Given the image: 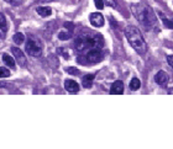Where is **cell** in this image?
<instances>
[{"mask_svg":"<svg viewBox=\"0 0 173 149\" xmlns=\"http://www.w3.org/2000/svg\"><path fill=\"white\" fill-rule=\"evenodd\" d=\"M131 11L135 17L147 31H156V32L159 31L157 16L150 6L143 5V4H132Z\"/></svg>","mask_w":173,"mask_h":149,"instance_id":"1","label":"cell"},{"mask_svg":"<svg viewBox=\"0 0 173 149\" xmlns=\"http://www.w3.org/2000/svg\"><path fill=\"white\" fill-rule=\"evenodd\" d=\"M125 36H126L129 43L131 44V47L134 48L138 54L145 56L147 53V43L143 40L142 33L140 32V30L137 27L127 26L125 28Z\"/></svg>","mask_w":173,"mask_h":149,"instance_id":"2","label":"cell"},{"mask_svg":"<svg viewBox=\"0 0 173 149\" xmlns=\"http://www.w3.org/2000/svg\"><path fill=\"white\" fill-rule=\"evenodd\" d=\"M104 44L103 37L100 35H92V33H83L78 36L76 40V48L80 53L90 49V48H101Z\"/></svg>","mask_w":173,"mask_h":149,"instance_id":"3","label":"cell"},{"mask_svg":"<svg viewBox=\"0 0 173 149\" xmlns=\"http://www.w3.org/2000/svg\"><path fill=\"white\" fill-rule=\"evenodd\" d=\"M104 58L100 48H90L83 52V56L78 57V62L82 64H95L101 62Z\"/></svg>","mask_w":173,"mask_h":149,"instance_id":"4","label":"cell"},{"mask_svg":"<svg viewBox=\"0 0 173 149\" xmlns=\"http://www.w3.org/2000/svg\"><path fill=\"white\" fill-rule=\"evenodd\" d=\"M26 52L29 56L31 57H40L42 54V48H41V44H40L34 37H29L27 38V42H26Z\"/></svg>","mask_w":173,"mask_h":149,"instance_id":"5","label":"cell"},{"mask_svg":"<svg viewBox=\"0 0 173 149\" xmlns=\"http://www.w3.org/2000/svg\"><path fill=\"white\" fill-rule=\"evenodd\" d=\"M11 52L14 54V58L16 59V62L20 67H26L27 65V58L25 57V53L18 48V47H11Z\"/></svg>","mask_w":173,"mask_h":149,"instance_id":"6","label":"cell"},{"mask_svg":"<svg viewBox=\"0 0 173 149\" xmlns=\"http://www.w3.org/2000/svg\"><path fill=\"white\" fill-rule=\"evenodd\" d=\"M89 21L94 27H101L104 25V16L99 12H92L89 15Z\"/></svg>","mask_w":173,"mask_h":149,"instance_id":"7","label":"cell"},{"mask_svg":"<svg viewBox=\"0 0 173 149\" xmlns=\"http://www.w3.org/2000/svg\"><path fill=\"white\" fill-rule=\"evenodd\" d=\"M170 80V75L163 72V70H159L156 75H154V82L158 84V85H166Z\"/></svg>","mask_w":173,"mask_h":149,"instance_id":"8","label":"cell"},{"mask_svg":"<svg viewBox=\"0 0 173 149\" xmlns=\"http://www.w3.org/2000/svg\"><path fill=\"white\" fill-rule=\"evenodd\" d=\"M64 89L71 94H76V92L79 91V84L77 82L72 80V79H67L64 82Z\"/></svg>","mask_w":173,"mask_h":149,"instance_id":"9","label":"cell"},{"mask_svg":"<svg viewBox=\"0 0 173 149\" xmlns=\"http://www.w3.org/2000/svg\"><path fill=\"white\" fill-rule=\"evenodd\" d=\"M122 92H124V83L121 80L114 82L111 87H110V94H113V95H121Z\"/></svg>","mask_w":173,"mask_h":149,"instance_id":"10","label":"cell"},{"mask_svg":"<svg viewBox=\"0 0 173 149\" xmlns=\"http://www.w3.org/2000/svg\"><path fill=\"white\" fill-rule=\"evenodd\" d=\"M158 16L161 17V20L163 22V25L167 27V28H173V19L172 17H168L167 15H165L162 11H158Z\"/></svg>","mask_w":173,"mask_h":149,"instance_id":"11","label":"cell"},{"mask_svg":"<svg viewBox=\"0 0 173 149\" xmlns=\"http://www.w3.org/2000/svg\"><path fill=\"white\" fill-rule=\"evenodd\" d=\"M93 82H94V75H93V74H88V75H85V77L82 79V85H83V87L89 89V87H92V85H93Z\"/></svg>","mask_w":173,"mask_h":149,"instance_id":"12","label":"cell"},{"mask_svg":"<svg viewBox=\"0 0 173 149\" xmlns=\"http://www.w3.org/2000/svg\"><path fill=\"white\" fill-rule=\"evenodd\" d=\"M36 11H37L39 15L43 16V17H47V16H50V15L52 14V10H51L50 7H46V6H39V7L36 9Z\"/></svg>","mask_w":173,"mask_h":149,"instance_id":"13","label":"cell"},{"mask_svg":"<svg viewBox=\"0 0 173 149\" xmlns=\"http://www.w3.org/2000/svg\"><path fill=\"white\" fill-rule=\"evenodd\" d=\"M6 33V19L3 14H0V37H4Z\"/></svg>","mask_w":173,"mask_h":149,"instance_id":"14","label":"cell"},{"mask_svg":"<svg viewBox=\"0 0 173 149\" xmlns=\"http://www.w3.org/2000/svg\"><path fill=\"white\" fill-rule=\"evenodd\" d=\"M3 61H4V63L6 64L8 67H10V68L15 67V59L13 57H10V54H8V53L3 54Z\"/></svg>","mask_w":173,"mask_h":149,"instance_id":"15","label":"cell"},{"mask_svg":"<svg viewBox=\"0 0 173 149\" xmlns=\"http://www.w3.org/2000/svg\"><path fill=\"white\" fill-rule=\"evenodd\" d=\"M140 87H141V82H140L137 78H132L131 82H130V89H131L132 91H136V90H138Z\"/></svg>","mask_w":173,"mask_h":149,"instance_id":"16","label":"cell"},{"mask_svg":"<svg viewBox=\"0 0 173 149\" xmlns=\"http://www.w3.org/2000/svg\"><path fill=\"white\" fill-rule=\"evenodd\" d=\"M13 41L16 43V44H21V43H24L25 41V36H24V33H15L14 35V37H13Z\"/></svg>","mask_w":173,"mask_h":149,"instance_id":"17","label":"cell"},{"mask_svg":"<svg viewBox=\"0 0 173 149\" xmlns=\"http://www.w3.org/2000/svg\"><path fill=\"white\" fill-rule=\"evenodd\" d=\"M72 37V32H59L58 33V38L59 40H62V41H67V40H69Z\"/></svg>","mask_w":173,"mask_h":149,"instance_id":"18","label":"cell"},{"mask_svg":"<svg viewBox=\"0 0 173 149\" xmlns=\"http://www.w3.org/2000/svg\"><path fill=\"white\" fill-rule=\"evenodd\" d=\"M66 72L68 73V74H71V75H79V69L77 68H74V67H68V68H66Z\"/></svg>","mask_w":173,"mask_h":149,"instance_id":"19","label":"cell"},{"mask_svg":"<svg viewBox=\"0 0 173 149\" xmlns=\"http://www.w3.org/2000/svg\"><path fill=\"white\" fill-rule=\"evenodd\" d=\"M10 75V70H8L6 68L0 67V78H6Z\"/></svg>","mask_w":173,"mask_h":149,"instance_id":"20","label":"cell"},{"mask_svg":"<svg viewBox=\"0 0 173 149\" xmlns=\"http://www.w3.org/2000/svg\"><path fill=\"white\" fill-rule=\"evenodd\" d=\"M64 28H67V31H69V32H73L74 23L73 22H64Z\"/></svg>","mask_w":173,"mask_h":149,"instance_id":"21","label":"cell"},{"mask_svg":"<svg viewBox=\"0 0 173 149\" xmlns=\"http://www.w3.org/2000/svg\"><path fill=\"white\" fill-rule=\"evenodd\" d=\"M94 4H95L96 9L101 10L104 7V0H94Z\"/></svg>","mask_w":173,"mask_h":149,"instance_id":"22","label":"cell"},{"mask_svg":"<svg viewBox=\"0 0 173 149\" xmlns=\"http://www.w3.org/2000/svg\"><path fill=\"white\" fill-rule=\"evenodd\" d=\"M105 4L110 7H113V9L116 7V0H105Z\"/></svg>","mask_w":173,"mask_h":149,"instance_id":"23","label":"cell"},{"mask_svg":"<svg viewBox=\"0 0 173 149\" xmlns=\"http://www.w3.org/2000/svg\"><path fill=\"white\" fill-rule=\"evenodd\" d=\"M167 62H168V64L173 68V56H168V57H167Z\"/></svg>","mask_w":173,"mask_h":149,"instance_id":"24","label":"cell"},{"mask_svg":"<svg viewBox=\"0 0 173 149\" xmlns=\"http://www.w3.org/2000/svg\"><path fill=\"white\" fill-rule=\"evenodd\" d=\"M36 1H39V2H51L53 0H36Z\"/></svg>","mask_w":173,"mask_h":149,"instance_id":"25","label":"cell"},{"mask_svg":"<svg viewBox=\"0 0 173 149\" xmlns=\"http://www.w3.org/2000/svg\"><path fill=\"white\" fill-rule=\"evenodd\" d=\"M3 86H11V85H9L8 83H0V87H3Z\"/></svg>","mask_w":173,"mask_h":149,"instance_id":"26","label":"cell"},{"mask_svg":"<svg viewBox=\"0 0 173 149\" xmlns=\"http://www.w3.org/2000/svg\"><path fill=\"white\" fill-rule=\"evenodd\" d=\"M168 94H173V89H170V90H168Z\"/></svg>","mask_w":173,"mask_h":149,"instance_id":"27","label":"cell"},{"mask_svg":"<svg viewBox=\"0 0 173 149\" xmlns=\"http://www.w3.org/2000/svg\"><path fill=\"white\" fill-rule=\"evenodd\" d=\"M5 1H10V0H5Z\"/></svg>","mask_w":173,"mask_h":149,"instance_id":"28","label":"cell"}]
</instances>
